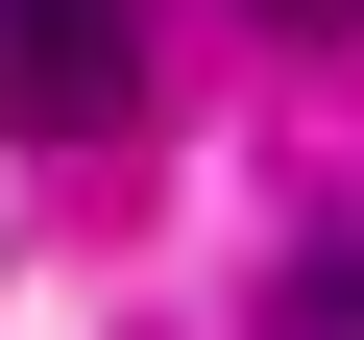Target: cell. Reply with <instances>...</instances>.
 I'll return each instance as SVG.
<instances>
[{"instance_id":"1","label":"cell","mask_w":364,"mask_h":340,"mask_svg":"<svg viewBox=\"0 0 364 340\" xmlns=\"http://www.w3.org/2000/svg\"><path fill=\"white\" fill-rule=\"evenodd\" d=\"M146 97V0H0V146H97Z\"/></svg>"},{"instance_id":"2","label":"cell","mask_w":364,"mask_h":340,"mask_svg":"<svg viewBox=\"0 0 364 340\" xmlns=\"http://www.w3.org/2000/svg\"><path fill=\"white\" fill-rule=\"evenodd\" d=\"M243 25H364V0H243Z\"/></svg>"}]
</instances>
